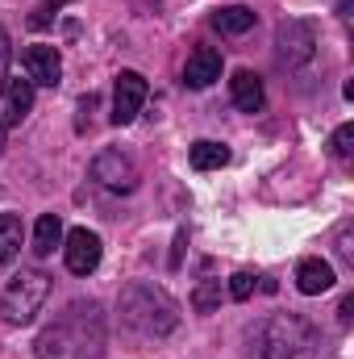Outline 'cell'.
Here are the masks:
<instances>
[{
    "instance_id": "cell-7",
    "label": "cell",
    "mask_w": 354,
    "mask_h": 359,
    "mask_svg": "<svg viewBox=\"0 0 354 359\" xmlns=\"http://www.w3.org/2000/svg\"><path fill=\"white\" fill-rule=\"evenodd\" d=\"M146 76H138V72H117V84H113V126H129L138 113H142V104H146Z\"/></svg>"
},
{
    "instance_id": "cell-2",
    "label": "cell",
    "mask_w": 354,
    "mask_h": 359,
    "mask_svg": "<svg viewBox=\"0 0 354 359\" xmlns=\"http://www.w3.org/2000/svg\"><path fill=\"white\" fill-rule=\"evenodd\" d=\"M117 313H121V326L138 339H167L179 326V305L176 297L150 280H134L121 288L117 297Z\"/></svg>"
},
{
    "instance_id": "cell-16",
    "label": "cell",
    "mask_w": 354,
    "mask_h": 359,
    "mask_svg": "<svg viewBox=\"0 0 354 359\" xmlns=\"http://www.w3.org/2000/svg\"><path fill=\"white\" fill-rule=\"evenodd\" d=\"M21 238H25L21 213H0V268L21 255Z\"/></svg>"
},
{
    "instance_id": "cell-4",
    "label": "cell",
    "mask_w": 354,
    "mask_h": 359,
    "mask_svg": "<svg viewBox=\"0 0 354 359\" xmlns=\"http://www.w3.org/2000/svg\"><path fill=\"white\" fill-rule=\"evenodd\" d=\"M50 297V276L42 268H21L0 292V318L8 326H29Z\"/></svg>"
},
{
    "instance_id": "cell-20",
    "label": "cell",
    "mask_w": 354,
    "mask_h": 359,
    "mask_svg": "<svg viewBox=\"0 0 354 359\" xmlns=\"http://www.w3.org/2000/svg\"><path fill=\"white\" fill-rule=\"evenodd\" d=\"M63 4H71V0H42V4H38V8L29 13V25H34V29H46V25L55 21V13H59Z\"/></svg>"
},
{
    "instance_id": "cell-18",
    "label": "cell",
    "mask_w": 354,
    "mask_h": 359,
    "mask_svg": "<svg viewBox=\"0 0 354 359\" xmlns=\"http://www.w3.org/2000/svg\"><path fill=\"white\" fill-rule=\"evenodd\" d=\"M221 305V280H200L196 292H192V309L196 313H217Z\"/></svg>"
},
{
    "instance_id": "cell-17",
    "label": "cell",
    "mask_w": 354,
    "mask_h": 359,
    "mask_svg": "<svg viewBox=\"0 0 354 359\" xmlns=\"http://www.w3.org/2000/svg\"><path fill=\"white\" fill-rule=\"evenodd\" d=\"M59 243H63V222H59V213H42V217L34 222V255H50Z\"/></svg>"
},
{
    "instance_id": "cell-21",
    "label": "cell",
    "mask_w": 354,
    "mask_h": 359,
    "mask_svg": "<svg viewBox=\"0 0 354 359\" xmlns=\"http://www.w3.org/2000/svg\"><path fill=\"white\" fill-rule=\"evenodd\" d=\"M250 292H255V276L250 271H234L229 276V297L234 301H250Z\"/></svg>"
},
{
    "instance_id": "cell-15",
    "label": "cell",
    "mask_w": 354,
    "mask_h": 359,
    "mask_svg": "<svg viewBox=\"0 0 354 359\" xmlns=\"http://www.w3.org/2000/svg\"><path fill=\"white\" fill-rule=\"evenodd\" d=\"M187 159H192L196 172H217V168L229 163V147L225 142H213V138H200V142H192Z\"/></svg>"
},
{
    "instance_id": "cell-9",
    "label": "cell",
    "mask_w": 354,
    "mask_h": 359,
    "mask_svg": "<svg viewBox=\"0 0 354 359\" xmlns=\"http://www.w3.org/2000/svg\"><path fill=\"white\" fill-rule=\"evenodd\" d=\"M21 63H25V76H29V84L59 88V80H63V59H59V46H46V42H38V46H29V50L21 55Z\"/></svg>"
},
{
    "instance_id": "cell-14",
    "label": "cell",
    "mask_w": 354,
    "mask_h": 359,
    "mask_svg": "<svg viewBox=\"0 0 354 359\" xmlns=\"http://www.w3.org/2000/svg\"><path fill=\"white\" fill-rule=\"evenodd\" d=\"M208 21H213V29H217V34H225V38H242V34H250V29H255L259 13H255V8H246V4H229V8H217Z\"/></svg>"
},
{
    "instance_id": "cell-25",
    "label": "cell",
    "mask_w": 354,
    "mask_h": 359,
    "mask_svg": "<svg viewBox=\"0 0 354 359\" xmlns=\"http://www.w3.org/2000/svg\"><path fill=\"white\" fill-rule=\"evenodd\" d=\"M338 318H342V326H351V322H354V297H342V309H338Z\"/></svg>"
},
{
    "instance_id": "cell-3",
    "label": "cell",
    "mask_w": 354,
    "mask_h": 359,
    "mask_svg": "<svg viewBox=\"0 0 354 359\" xmlns=\"http://www.w3.org/2000/svg\"><path fill=\"white\" fill-rule=\"evenodd\" d=\"M313 339H317V330H313L309 318L271 313L259 326V334H255V351H259V359H300L313 347Z\"/></svg>"
},
{
    "instance_id": "cell-5",
    "label": "cell",
    "mask_w": 354,
    "mask_h": 359,
    "mask_svg": "<svg viewBox=\"0 0 354 359\" xmlns=\"http://www.w3.org/2000/svg\"><path fill=\"white\" fill-rule=\"evenodd\" d=\"M313 55H317V29H313V21H304V17H283V21L275 25V63L288 67V72H296V67H304Z\"/></svg>"
},
{
    "instance_id": "cell-22",
    "label": "cell",
    "mask_w": 354,
    "mask_h": 359,
    "mask_svg": "<svg viewBox=\"0 0 354 359\" xmlns=\"http://www.w3.org/2000/svg\"><path fill=\"white\" fill-rule=\"evenodd\" d=\"M8 63H13V38H8V29L0 25V96L8 88Z\"/></svg>"
},
{
    "instance_id": "cell-6",
    "label": "cell",
    "mask_w": 354,
    "mask_h": 359,
    "mask_svg": "<svg viewBox=\"0 0 354 359\" xmlns=\"http://www.w3.org/2000/svg\"><path fill=\"white\" fill-rule=\"evenodd\" d=\"M88 176L100 184V188H108V192H121V196H129L134 188H138V163L125 155V151H100L96 159L88 163Z\"/></svg>"
},
{
    "instance_id": "cell-10",
    "label": "cell",
    "mask_w": 354,
    "mask_h": 359,
    "mask_svg": "<svg viewBox=\"0 0 354 359\" xmlns=\"http://www.w3.org/2000/svg\"><path fill=\"white\" fill-rule=\"evenodd\" d=\"M29 109H34V84L29 80H8V88H4V117H0V147L29 117Z\"/></svg>"
},
{
    "instance_id": "cell-19",
    "label": "cell",
    "mask_w": 354,
    "mask_h": 359,
    "mask_svg": "<svg viewBox=\"0 0 354 359\" xmlns=\"http://www.w3.org/2000/svg\"><path fill=\"white\" fill-rule=\"evenodd\" d=\"M330 147H334V155H338V159H354V126H351V121L334 130Z\"/></svg>"
},
{
    "instance_id": "cell-11",
    "label": "cell",
    "mask_w": 354,
    "mask_h": 359,
    "mask_svg": "<svg viewBox=\"0 0 354 359\" xmlns=\"http://www.w3.org/2000/svg\"><path fill=\"white\" fill-rule=\"evenodd\" d=\"M217 80H221V50L196 46V50L187 55V63H183V84H187V88H208V84H217Z\"/></svg>"
},
{
    "instance_id": "cell-8",
    "label": "cell",
    "mask_w": 354,
    "mask_h": 359,
    "mask_svg": "<svg viewBox=\"0 0 354 359\" xmlns=\"http://www.w3.org/2000/svg\"><path fill=\"white\" fill-rule=\"evenodd\" d=\"M63 264L71 276H92V271L100 268V255H104V247H100V234H92V230H71V234H63Z\"/></svg>"
},
{
    "instance_id": "cell-13",
    "label": "cell",
    "mask_w": 354,
    "mask_h": 359,
    "mask_svg": "<svg viewBox=\"0 0 354 359\" xmlns=\"http://www.w3.org/2000/svg\"><path fill=\"white\" fill-rule=\"evenodd\" d=\"M296 288H300L304 297L330 292V288H334V268H330L325 259H300V264H296Z\"/></svg>"
},
{
    "instance_id": "cell-1",
    "label": "cell",
    "mask_w": 354,
    "mask_h": 359,
    "mask_svg": "<svg viewBox=\"0 0 354 359\" xmlns=\"http://www.w3.org/2000/svg\"><path fill=\"white\" fill-rule=\"evenodd\" d=\"M104 347V318L96 301H76L67 313L42 330L38 359H96Z\"/></svg>"
},
{
    "instance_id": "cell-24",
    "label": "cell",
    "mask_w": 354,
    "mask_h": 359,
    "mask_svg": "<svg viewBox=\"0 0 354 359\" xmlns=\"http://www.w3.org/2000/svg\"><path fill=\"white\" fill-rule=\"evenodd\" d=\"M183 247H187V230H179V234H176V251H171V268H179V264H183Z\"/></svg>"
},
{
    "instance_id": "cell-12",
    "label": "cell",
    "mask_w": 354,
    "mask_h": 359,
    "mask_svg": "<svg viewBox=\"0 0 354 359\" xmlns=\"http://www.w3.org/2000/svg\"><path fill=\"white\" fill-rule=\"evenodd\" d=\"M229 100L242 109V113H263V104H267V92H263V80L255 76V72H234L229 76Z\"/></svg>"
},
{
    "instance_id": "cell-23",
    "label": "cell",
    "mask_w": 354,
    "mask_h": 359,
    "mask_svg": "<svg viewBox=\"0 0 354 359\" xmlns=\"http://www.w3.org/2000/svg\"><path fill=\"white\" fill-rule=\"evenodd\" d=\"M338 255H342V264H351L354 268V238H351V222L338 230Z\"/></svg>"
}]
</instances>
